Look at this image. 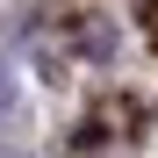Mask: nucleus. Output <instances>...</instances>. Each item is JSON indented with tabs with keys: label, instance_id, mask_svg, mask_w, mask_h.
<instances>
[{
	"label": "nucleus",
	"instance_id": "nucleus-3",
	"mask_svg": "<svg viewBox=\"0 0 158 158\" xmlns=\"http://www.w3.org/2000/svg\"><path fill=\"white\" fill-rule=\"evenodd\" d=\"M0 158H15V151H0Z\"/></svg>",
	"mask_w": 158,
	"mask_h": 158
},
{
	"label": "nucleus",
	"instance_id": "nucleus-1",
	"mask_svg": "<svg viewBox=\"0 0 158 158\" xmlns=\"http://www.w3.org/2000/svg\"><path fill=\"white\" fill-rule=\"evenodd\" d=\"M79 50H86V58H115V22L86 15V22H79Z\"/></svg>",
	"mask_w": 158,
	"mask_h": 158
},
{
	"label": "nucleus",
	"instance_id": "nucleus-2",
	"mask_svg": "<svg viewBox=\"0 0 158 158\" xmlns=\"http://www.w3.org/2000/svg\"><path fill=\"white\" fill-rule=\"evenodd\" d=\"M7 108H15V79L0 72V115H7Z\"/></svg>",
	"mask_w": 158,
	"mask_h": 158
}]
</instances>
